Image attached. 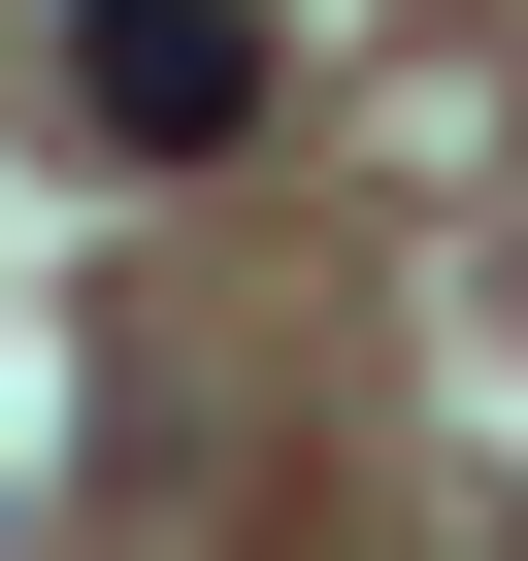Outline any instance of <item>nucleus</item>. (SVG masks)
Segmentation results:
<instances>
[{"instance_id": "1", "label": "nucleus", "mask_w": 528, "mask_h": 561, "mask_svg": "<svg viewBox=\"0 0 528 561\" xmlns=\"http://www.w3.org/2000/svg\"><path fill=\"white\" fill-rule=\"evenodd\" d=\"M67 133L100 165H231L264 133V0H67Z\"/></svg>"}, {"instance_id": "2", "label": "nucleus", "mask_w": 528, "mask_h": 561, "mask_svg": "<svg viewBox=\"0 0 528 561\" xmlns=\"http://www.w3.org/2000/svg\"><path fill=\"white\" fill-rule=\"evenodd\" d=\"M0 561H34V495H0Z\"/></svg>"}]
</instances>
